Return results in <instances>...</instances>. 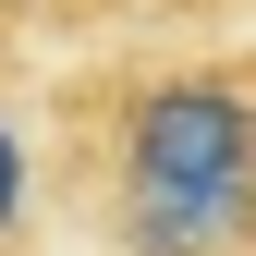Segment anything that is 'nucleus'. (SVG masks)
Returning <instances> with one entry per match:
<instances>
[{"label": "nucleus", "instance_id": "20e7f679", "mask_svg": "<svg viewBox=\"0 0 256 256\" xmlns=\"http://www.w3.org/2000/svg\"><path fill=\"white\" fill-rule=\"evenodd\" d=\"M244 12H256V0H244Z\"/></svg>", "mask_w": 256, "mask_h": 256}, {"label": "nucleus", "instance_id": "f03ea898", "mask_svg": "<svg viewBox=\"0 0 256 256\" xmlns=\"http://www.w3.org/2000/svg\"><path fill=\"white\" fill-rule=\"evenodd\" d=\"M183 12L196 0H0V49L12 61H98L122 37H183Z\"/></svg>", "mask_w": 256, "mask_h": 256}, {"label": "nucleus", "instance_id": "f257e3e1", "mask_svg": "<svg viewBox=\"0 0 256 256\" xmlns=\"http://www.w3.org/2000/svg\"><path fill=\"white\" fill-rule=\"evenodd\" d=\"M37 171L86 256H256V24L122 37L37 74Z\"/></svg>", "mask_w": 256, "mask_h": 256}, {"label": "nucleus", "instance_id": "7ed1b4c3", "mask_svg": "<svg viewBox=\"0 0 256 256\" xmlns=\"http://www.w3.org/2000/svg\"><path fill=\"white\" fill-rule=\"evenodd\" d=\"M61 232L49 220V171H37V74L0 49V256H37Z\"/></svg>", "mask_w": 256, "mask_h": 256}]
</instances>
